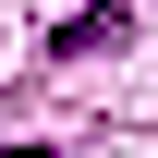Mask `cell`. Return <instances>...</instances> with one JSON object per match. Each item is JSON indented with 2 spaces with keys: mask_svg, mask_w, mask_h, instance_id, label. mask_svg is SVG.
Instances as JSON below:
<instances>
[{
  "mask_svg": "<svg viewBox=\"0 0 158 158\" xmlns=\"http://www.w3.org/2000/svg\"><path fill=\"white\" fill-rule=\"evenodd\" d=\"M0 158H49V146H0Z\"/></svg>",
  "mask_w": 158,
  "mask_h": 158,
  "instance_id": "cell-2",
  "label": "cell"
},
{
  "mask_svg": "<svg viewBox=\"0 0 158 158\" xmlns=\"http://www.w3.org/2000/svg\"><path fill=\"white\" fill-rule=\"evenodd\" d=\"M122 24H134V12H73V24H61V49H73V61H85V49H122Z\"/></svg>",
  "mask_w": 158,
  "mask_h": 158,
  "instance_id": "cell-1",
  "label": "cell"
}]
</instances>
